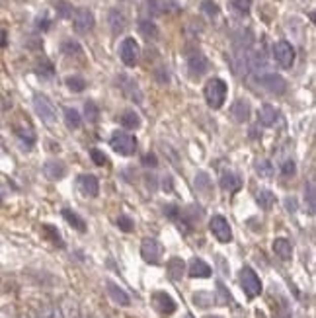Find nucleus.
Segmentation results:
<instances>
[{"mask_svg": "<svg viewBox=\"0 0 316 318\" xmlns=\"http://www.w3.org/2000/svg\"><path fill=\"white\" fill-rule=\"evenodd\" d=\"M190 275L191 277H209L211 275V266L207 264V262H203L201 258H193L190 264Z\"/></svg>", "mask_w": 316, "mask_h": 318, "instance_id": "nucleus-19", "label": "nucleus"}, {"mask_svg": "<svg viewBox=\"0 0 316 318\" xmlns=\"http://www.w3.org/2000/svg\"><path fill=\"white\" fill-rule=\"evenodd\" d=\"M205 318H221V316H205Z\"/></svg>", "mask_w": 316, "mask_h": 318, "instance_id": "nucleus-51", "label": "nucleus"}, {"mask_svg": "<svg viewBox=\"0 0 316 318\" xmlns=\"http://www.w3.org/2000/svg\"><path fill=\"white\" fill-rule=\"evenodd\" d=\"M209 59L203 55V53H193L190 59H188V68H190L191 77H201L209 70Z\"/></svg>", "mask_w": 316, "mask_h": 318, "instance_id": "nucleus-12", "label": "nucleus"}, {"mask_svg": "<svg viewBox=\"0 0 316 318\" xmlns=\"http://www.w3.org/2000/svg\"><path fill=\"white\" fill-rule=\"evenodd\" d=\"M66 86L73 90V92H82L86 88V80L82 77H68L66 78Z\"/></svg>", "mask_w": 316, "mask_h": 318, "instance_id": "nucleus-34", "label": "nucleus"}, {"mask_svg": "<svg viewBox=\"0 0 316 318\" xmlns=\"http://www.w3.org/2000/svg\"><path fill=\"white\" fill-rule=\"evenodd\" d=\"M256 172L260 178H271L273 176V164L269 160H262L256 164Z\"/></svg>", "mask_w": 316, "mask_h": 318, "instance_id": "nucleus-33", "label": "nucleus"}, {"mask_svg": "<svg viewBox=\"0 0 316 318\" xmlns=\"http://www.w3.org/2000/svg\"><path fill=\"white\" fill-rule=\"evenodd\" d=\"M110 145L117 154L121 156H131L137 151V139L133 135H129L125 131H115L110 139Z\"/></svg>", "mask_w": 316, "mask_h": 318, "instance_id": "nucleus-2", "label": "nucleus"}, {"mask_svg": "<svg viewBox=\"0 0 316 318\" xmlns=\"http://www.w3.org/2000/svg\"><path fill=\"white\" fill-rule=\"evenodd\" d=\"M33 108H36V114L41 117V121H45V123H55V121H57L55 105L49 102L47 96L36 94V96H33Z\"/></svg>", "mask_w": 316, "mask_h": 318, "instance_id": "nucleus-6", "label": "nucleus"}, {"mask_svg": "<svg viewBox=\"0 0 316 318\" xmlns=\"http://www.w3.org/2000/svg\"><path fill=\"white\" fill-rule=\"evenodd\" d=\"M53 64L49 63V61H43V64H39L38 66V75H41V77H53Z\"/></svg>", "mask_w": 316, "mask_h": 318, "instance_id": "nucleus-43", "label": "nucleus"}, {"mask_svg": "<svg viewBox=\"0 0 316 318\" xmlns=\"http://www.w3.org/2000/svg\"><path fill=\"white\" fill-rule=\"evenodd\" d=\"M221 188L228 191V193H236L242 188V180L236 174H232V172H225L221 176Z\"/></svg>", "mask_w": 316, "mask_h": 318, "instance_id": "nucleus-20", "label": "nucleus"}, {"mask_svg": "<svg viewBox=\"0 0 316 318\" xmlns=\"http://www.w3.org/2000/svg\"><path fill=\"white\" fill-rule=\"evenodd\" d=\"M73 27L76 33H88L94 27V14L88 8H76L73 10Z\"/></svg>", "mask_w": 316, "mask_h": 318, "instance_id": "nucleus-8", "label": "nucleus"}, {"mask_svg": "<svg viewBox=\"0 0 316 318\" xmlns=\"http://www.w3.org/2000/svg\"><path fill=\"white\" fill-rule=\"evenodd\" d=\"M84 114H86V119L90 123H96L100 119V108L94 102H86L84 103Z\"/></svg>", "mask_w": 316, "mask_h": 318, "instance_id": "nucleus-32", "label": "nucleus"}, {"mask_svg": "<svg viewBox=\"0 0 316 318\" xmlns=\"http://www.w3.org/2000/svg\"><path fill=\"white\" fill-rule=\"evenodd\" d=\"M304 199L308 203V213L314 215L316 211V190H314V182H308L306 188H304Z\"/></svg>", "mask_w": 316, "mask_h": 318, "instance_id": "nucleus-30", "label": "nucleus"}, {"mask_svg": "<svg viewBox=\"0 0 316 318\" xmlns=\"http://www.w3.org/2000/svg\"><path fill=\"white\" fill-rule=\"evenodd\" d=\"M80 51H82L80 45L76 41H73V39H66L63 43V53H66V55H78Z\"/></svg>", "mask_w": 316, "mask_h": 318, "instance_id": "nucleus-38", "label": "nucleus"}, {"mask_svg": "<svg viewBox=\"0 0 316 318\" xmlns=\"http://www.w3.org/2000/svg\"><path fill=\"white\" fill-rule=\"evenodd\" d=\"M90 158L94 160V164L96 166H106L108 164V156H106L103 151H100V149H92V151H90Z\"/></svg>", "mask_w": 316, "mask_h": 318, "instance_id": "nucleus-37", "label": "nucleus"}, {"mask_svg": "<svg viewBox=\"0 0 316 318\" xmlns=\"http://www.w3.org/2000/svg\"><path fill=\"white\" fill-rule=\"evenodd\" d=\"M227 82L221 80V78H211L207 84H205V100L207 103L213 108V110H221L223 103L227 100Z\"/></svg>", "mask_w": 316, "mask_h": 318, "instance_id": "nucleus-1", "label": "nucleus"}, {"mask_svg": "<svg viewBox=\"0 0 316 318\" xmlns=\"http://www.w3.org/2000/svg\"><path fill=\"white\" fill-rule=\"evenodd\" d=\"M166 271H168V277L172 281H180L186 273V262L182 258H170L168 260V266H166Z\"/></svg>", "mask_w": 316, "mask_h": 318, "instance_id": "nucleus-17", "label": "nucleus"}, {"mask_svg": "<svg viewBox=\"0 0 316 318\" xmlns=\"http://www.w3.org/2000/svg\"><path fill=\"white\" fill-rule=\"evenodd\" d=\"M287 209H291V211H295V209H297V205H295V201H293V199H287Z\"/></svg>", "mask_w": 316, "mask_h": 318, "instance_id": "nucleus-50", "label": "nucleus"}, {"mask_svg": "<svg viewBox=\"0 0 316 318\" xmlns=\"http://www.w3.org/2000/svg\"><path fill=\"white\" fill-rule=\"evenodd\" d=\"M0 47H6V31L0 29Z\"/></svg>", "mask_w": 316, "mask_h": 318, "instance_id": "nucleus-49", "label": "nucleus"}, {"mask_svg": "<svg viewBox=\"0 0 316 318\" xmlns=\"http://www.w3.org/2000/svg\"><path fill=\"white\" fill-rule=\"evenodd\" d=\"M201 10L207 14V16H211V18H213V16H217V14H219V6H217L213 0H203V2H201Z\"/></svg>", "mask_w": 316, "mask_h": 318, "instance_id": "nucleus-39", "label": "nucleus"}, {"mask_svg": "<svg viewBox=\"0 0 316 318\" xmlns=\"http://www.w3.org/2000/svg\"><path fill=\"white\" fill-rule=\"evenodd\" d=\"M152 305H154V308H156L160 314H164V316H170L172 312H176V303H174V299L164 291H156L152 295Z\"/></svg>", "mask_w": 316, "mask_h": 318, "instance_id": "nucleus-11", "label": "nucleus"}, {"mask_svg": "<svg viewBox=\"0 0 316 318\" xmlns=\"http://www.w3.org/2000/svg\"><path fill=\"white\" fill-rule=\"evenodd\" d=\"M215 303V295L209 291H197L193 295V305L199 306V308H209Z\"/></svg>", "mask_w": 316, "mask_h": 318, "instance_id": "nucleus-25", "label": "nucleus"}, {"mask_svg": "<svg viewBox=\"0 0 316 318\" xmlns=\"http://www.w3.org/2000/svg\"><path fill=\"white\" fill-rule=\"evenodd\" d=\"M139 31L145 39H156L158 38V27H156V24L151 22V20H141L139 22Z\"/></svg>", "mask_w": 316, "mask_h": 318, "instance_id": "nucleus-26", "label": "nucleus"}, {"mask_svg": "<svg viewBox=\"0 0 316 318\" xmlns=\"http://www.w3.org/2000/svg\"><path fill=\"white\" fill-rule=\"evenodd\" d=\"M240 285L244 293H246V297L248 299H256L260 293H262V281L258 277V273L254 271L252 267L244 266L240 271Z\"/></svg>", "mask_w": 316, "mask_h": 318, "instance_id": "nucleus-3", "label": "nucleus"}, {"mask_svg": "<svg viewBox=\"0 0 316 318\" xmlns=\"http://www.w3.org/2000/svg\"><path fill=\"white\" fill-rule=\"evenodd\" d=\"M119 57H121L123 64L135 66L139 61V43L133 38H125L121 41V47H119Z\"/></svg>", "mask_w": 316, "mask_h": 318, "instance_id": "nucleus-10", "label": "nucleus"}, {"mask_svg": "<svg viewBox=\"0 0 316 318\" xmlns=\"http://www.w3.org/2000/svg\"><path fill=\"white\" fill-rule=\"evenodd\" d=\"M39 318H63L61 312L55 308V306H45L41 312H39Z\"/></svg>", "mask_w": 316, "mask_h": 318, "instance_id": "nucleus-42", "label": "nucleus"}, {"mask_svg": "<svg viewBox=\"0 0 316 318\" xmlns=\"http://www.w3.org/2000/svg\"><path fill=\"white\" fill-rule=\"evenodd\" d=\"M55 10H57V14H59L61 18H71V16H73V6H71L66 0H59V2L55 4Z\"/></svg>", "mask_w": 316, "mask_h": 318, "instance_id": "nucleus-35", "label": "nucleus"}, {"mask_svg": "<svg viewBox=\"0 0 316 318\" xmlns=\"http://www.w3.org/2000/svg\"><path fill=\"white\" fill-rule=\"evenodd\" d=\"M78 188L82 190L84 195L96 197L98 191H100V182H98L96 176H92V174H82V176H78Z\"/></svg>", "mask_w": 316, "mask_h": 318, "instance_id": "nucleus-14", "label": "nucleus"}, {"mask_svg": "<svg viewBox=\"0 0 316 318\" xmlns=\"http://www.w3.org/2000/svg\"><path fill=\"white\" fill-rule=\"evenodd\" d=\"M64 121H66V127L68 129H78L80 123H82L80 114H78L76 110H73V108H66V110H64Z\"/></svg>", "mask_w": 316, "mask_h": 318, "instance_id": "nucleus-31", "label": "nucleus"}, {"mask_svg": "<svg viewBox=\"0 0 316 318\" xmlns=\"http://www.w3.org/2000/svg\"><path fill=\"white\" fill-rule=\"evenodd\" d=\"M119 88L123 90V94H125L129 100H133V102L141 103L143 102V94H141L139 86H137V82L133 80V78L129 77H119Z\"/></svg>", "mask_w": 316, "mask_h": 318, "instance_id": "nucleus-13", "label": "nucleus"}, {"mask_svg": "<svg viewBox=\"0 0 316 318\" xmlns=\"http://www.w3.org/2000/svg\"><path fill=\"white\" fill-rule=\"evenodd\" d=\"M186 318H191V316H190V314H188V316H186Z\"/></svg>", "mask_w": 316, "mask_h": 318, "instance_id": "nucleus-53", "label": "nucleus"}, {"mask_svg": "<svg viewBox=\"0 0 316 318\" xmlns=\"http://www.w3.org/2000/svg\"><path fill=\"white\" fill-rule=\"evenodd\" d=\"M162 244L156 240V238H143L141 242V256L147 264H158L160 258H162Z\"/></svg>", "mask_w": 316, "mask_h": 318, "instance_id": "nucleus-5", "label": "nucleus"}, {"mask_svg": "<svg viewBox=\"0 0 316 318\" xmlns=\"http://www.w3.org/2000/svg\"><path fill=\"white\" fill-rule=\"evenodd\" d=\"M273 252H275V256H277L279 260L289 262L293 256L291 242L287 240V238H275V240H273Z\"/></svg>", "mask_w": 316, "mask_h": 318, "instance_id": "nucleus-18", "label": "nucleus"}, {"mask_svg": "<svg viewBox=\"0 0 316 318\" xmlns=\"http://www.w3.org/2000/svg\"><path fill=\"white\" fill-rule=\"evenodd\" d=\"M0 203H2V193H0Z\"/></svg>", "mask_w": 316, "mask_h": 318, "instance_id": "nucleus-52", "label": "nucleus"}, {"mask_svg": "<svg viewBox=\"0 0 316 318\" xmlns=\"http://www.w3.org/2000/svg\"><path fill=\"white\" fill-rule=\"evenodd\" d=\"M250 114H252V110H250L248 100H236L230 105V115L236 123H246L250 119Z\"/></svg>", "mask_w": 316, "mask_h": 318, "instance_id": "nucleus-15", "label": "nucleus"}, {"mask_svg": "<svg viewBox=\"0 0 316 318\" xmlns=\"http://www.w3.org/2000/svg\"><path fill=\"white\" fill-rule=\"evenodd\" d=\"M117 225H119V229L125 230V232H131V230L135 229L133 219H129L127 215H119V219H117Z\"/></svg>", "mask_w": 316, "mask_h": 318, "instance_id": "nucleus-40", "label": "nucleus"}, {"mask_svg": "<svg viewBox=\"0 0 316 318\" xmlns=\"http://www.w3.org/2000/svg\"><path fill=\"white\" fill-rule=\"evenodd\" d=\"M258 84L262 88H266L267 92L271 94H283L287 90V80L281 77V75H275V73H264L258 77Z\"/></svg>", "mask_w": 316, "mask_h": 318, "instance_id": "nucleus-7", "label": "nucleus"}, {"mask_svg": "<svg viewBox=\"0 0 316 318\" xmlns=\"http://www.w3.org/2000/svg\"><path fill=\"white\" fill-rule=\"evenodd\" d=\"M162 188H164L166 191H172V188H174V186H172V178L162 180Z\"/></svg>", "mask_w": 316, "mask_h": 318, "instance_id": "nucleus-48", "label": "nucleus"}, {"mask_svg": "<svg viewBox=\"0 0 316 318\" xmlns=\"http://www.w3.org/2000/svg\"><path fill=\"white\" fill-rule=\"evenodd\" d=\"M230 4H232V8H234L236 12H240V14H248L250 8H252V0H232Z\"/></svg>", "mask_w": 316, "mask_h": 318, "instance_id": "nucleus-36", "label": "nucleus"}, {"mask_svg": "<svg viewBox=\"0 0 316 318\" xmlns=\"http://www.w3.org/2000/svg\"><path fill=\"white\" fill-rule=\"evenodd\" d=\"M164 215L172 221H178V215H180V207L176 205H166L164 207Z\"/></svg>", "mask_w": 316, "mask_h": 318, "instance_id": "nucleus-44", "label": "nucleus"}, {"mask_svg": "<svg viewBox=\"0 0 316 318\" xmlns=\"http://www.w3.org/2000/svg\"><path fill=\"white\" fill-rule=\"evenodd\" d=\"M209 230L213 232V236H215L219 242L232 240V229H230V225H228V221L225 217H221V215L213 217V219L209 221Z\"/></svg>", "mask_w": 316, "mask_h": 318, "instance_id": "nucleus-9", "label": "nucleus"}, {"mask_svg": "<svg viewBox=\"0 0 316 318\" xmlns=\"http://www.w3.org/2000/svg\"><path fill=\"white\" fill-rule=\"evenodd\" d=\"M0 2H2V0H0Z\"/></svg>", "mask_w": 316, "mask_h": 318, "instance_id": "nucleus-54", "label": "nucleus"}, {"mask_svg": "<svg viewBox=\"0 0 316 318\" xmlns=\"http://www.w3.org/2000/svg\"><path fill=\"white\" fill-rule=\"evenodd\" d=\"M143 164L145 166H151V168H154V166L158 164V160H156V156L152 153H149V154H145V158H143Z\"/></svg>", "mask_w": 316, "mask_h": 318, "instance_id": "nucleus-47", "label": "nucleus"}, {"mask_svg": "<svg viewBox=\"0 0 316 318\" xmlns=\"http://www.w3.org/2000/svg\"><path fill=\"white\" fill-rule=\"evenodd\" d=\"M110 26H112V31H114V33H121L127 26L125 14L119 12V10H112V12H110Z\"/></svg>", "mask_w": 316, "mask_h": 318, "instance_id": "nucleus-24", "label": "nucleus"}, {"mask_svg": "<svg viewBox=\"0 0 316 318\" xmlns=\"http://www.w3.org/2000/svg\"><path fill=\"white\" fill-rule=\"evenodd\" d=\"M195 188L197 191H201L205 195H209L211 190H213V182L209 178V174H205V172H199L197 176H195Z\"/></svg>", "mask_w": 316, "mask_h": 318, "instance_id": "nucleus-29", "label": "nucleus"}, {"mask_svg": "<svg viewBox=\"0 0 316 318\" xmlns=\"http://www.w3.org/2000/svg\"><path fill=\"white\" fill-rule=\"evenodd\" d=\"M256 201H258V205H260L262 209L269 211V209L273 207V203H275V195H273L269 190H260L258 191V195H256Z\"/></svg>", "mask_w": 316, "mask_h": 318, "instance_id": "nucleus-27", "label": "nucleus"}, {"mask_svg": "<svg viewBox=\"0 0 316 318\" xmlns=\"http://www.w3.org/2000/svg\"><path fill=\"white\" fill-rule=\"evenodd\" d=\"M277 119H279V112L273 108V105L266 103V105L260 110V123H262V125H266V127H273V125L277 123Z\"/></svg>", "mask_w": 316, "mask_h": 318, "instance_id": "nucleus-21", "label": "nucleus"}, {"mask_svg": "<svg viewBox=\"0 0 316 318\" xmlns=\"http://www.w3.org/2000/svg\"><path fill=\"white\" fill-rule=\"evenodd\" d=\"M43 229H45V232H49V234H51V238H53V240L57 242L59 246H63V240H61V236H59V232L55 230V227H49V225H45Z\"/></svg>", "mask_w": 316, "mask_h": 318, "instance_id": "nucleus-45", "label": "nucleus"}, {"mask_svg": "<svg viewBox=\"0 0 316 318\" xmlns=\"http://www.w3.org/2000/svg\"><path fill=\"white\" fill-rule=\"evenodd\" d=\"M273 59L277 61L279 66L283 68H291L293 63H295V49L289 41L281 39L273 45Z\"/></svg>", "mask_w": 316, "mask_h": 318, "instance_id": "nucleus-4", "label": "nucleus"}, {"mask_svg": "<svg viewBox=\"0 0 316 318\" xmlns=\"http://www.w3.org/2000/svg\"><path fill=\"white\" fill-rule=\"evenodd\" d=\"M63 217H64V221H66L73 229L80 230V232H84V230H86V223H84V219L78 215V213L71 211V209H63Z\"/></svg>", "mask_w": 316, "mask_h": 318, "instance_id": "nucleus-23", "label": "nucleus"}, {"mask_svg": "<svg viewBox=\"0 0 316 318\" xmlns=\"http://www.w3.org/2000/svg\"><path fill=\"white\" fill-rule=\"evenodd\" d=\"M217 289H219V293H221V297H223V299H221V303H228V301H230V293H228L227 289H225V285H223L221 281L217 283Z\"/></svg>", "mask_w": 316, "mask_h": 318, "instance_id": "nucleus-46", "label": "nucleus"}, {"mask_svg": "<svg viewBox=\"0 0 316 318\" xmlns=\"http://www.w3.org/2000/svg\"><path fill=\"white\" fill-rule=\"evenodd\" d=\"M281 174H283L285 178H293V176L297 174V166H295V162H293V160H285L283 166H281Z\"/></svg>", "mask_w": 316, "mask_h": 318, "instance_id": "nucleus-41", "label": "nucleus"}, {"mask_svg": "<svg viewBox=\"0 0 316 318\" xmlns=\"http://www.w3.org/2000/svg\"><path fill=\"white\" fill-rule=\"evenodd\" d=\"M43 170H45V174L51 180H61L66 176V166L63 162H57V160H49L47 164L43 166Z\"/></svg>", "mask_w": 316, "mask_h": 318, "instance_id": "nucleus-22", "label": "nucleus"}, {"mask_svg": "<svg viewBox=\"0 0 316 318\" xmlns=\"http://www.w3.org/2000/svg\"><path fill=\"white\" fill-rule=\"evenodd\" d=\"M119 121H121V125L125 129H139L141 125V117L135 112H131V110L123 112L121 117H119Z\"/></svg>", "mask_w": 316, "mask_h": 318, "instance_id": "nucleus-28", "label": "nucleus"}, {"mask_svg": "<svg viewBox=\"0 0 316 318\" xmlns=\"http://www.w3.org/2000/svg\"><path fill=\"white\" fill-rule=\"evenodd\" d=\"M106 289H108V295L114 299V303H117L119 306H129L131 305L129 295H127L125 289H121L117 283H114V281H108V283H106Z\"/></svg>", "mask_w": 316, "mask_h": 318, "instance_id": "nucleus-16", "label": "nucleus"}]
</instances>
